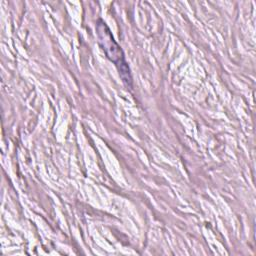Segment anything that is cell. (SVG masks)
Here are the masks:
<instances>
[{
    "label": "cell",
    "instance_id": "obj_1",
    "mask_svg": "<svg viewBox=\"0 0 256 256\" xmlns=\"http://www.w3.org/2000/svg\"><path fill=\"white\" fill-rule=\"evenodd\" d=\"M96 35L98 38V43L102 50L104 51L106 57L115 64L122 82L129 89H132V75L127 61L125 60V55L120 45L114 39L109 27L102 19H98L95 26Z\"/></svg>",
    "mask_w": 256,
    "mask_h": 256
}]
</instances>
